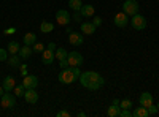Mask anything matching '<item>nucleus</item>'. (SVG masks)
Here are the masks:
<instances>
[{
  "mask_svg": "<svg viewBox=\"0 0 159 117\" xmlns=\"http://www.w3.org/2000/svg\"><path fill=\"white\" fill-rule=\"evenodd\" d=\"M80 82L83 87L89 89V90H97L105 84V79L96 71H84L80 76Z\"/></svg>",
  "mask_w": 159,
  "mask_h": 117,
  "instance_id": "f257e3e1",
  "label": "nucleus"
},
{
  "mask_svg": "<svg viewBox=\"0 0 159 117\" xmlns=\"http://www.w3.org/2000/svg\"><path fill=\"white\" fill-rule=\"evenodd\" d=\"M130 25L134 30H145L147 29V18L137 13V15L130 16Z\"/></svg>",
  "mask_w": 159,
  "mask_h": 117,
  "instance_id": "f03ea898",
  "label": "nucleus"
},
{
  "mask_svg": "<svg viewBox=\"0 0 159 117\" xmlns=\"http://www.w3.org/2000/svg\"><path fill=\"white\" fill-rule=\"evenodd\" d=\"M139 8H140V5H139L137 0H126V2L123 3V11L126 13L127 16L137 15V13H139Z\"/></svg>",
  "mask_w": 159,
  "mask_h": 117,
  "instance_id": "7ed1b4c3",
  "label": "nucleus"
},
{
  "mask_svg": "<svg viewBox=\"0 0 159 117\" xmlns=\"http://www.w3.org/2000/svg\"><path fill=\"white\" fill-rule=\"evenodd\" d=\"M59 81H61L62 84H72V82H75V81H78V79H76V76L73 74V71H72L70 68H65V70H62V71L59 73Z\"/></svg>",
  "mask_w": 159,
  "mask_h": 117,
  "instance_id": "20e7f679",
  "label": "nucleus"
},
{
  "mask_svg": "<svg viewBox=\"0 0 159 117\" xmlns=\"http://www.w3.org/2000/svg\"><path fill=\"white\" fill-rule=\"evenodd\" d=\"M67 60L70 67H81L83 65V56L76 52V51H72V52L67 54Z\"/></svg>",
  "mask_w": 159,
  "mask_h": 117,
  "instance_id": "39448f33",
  "label": "nucleus"
},
{
  "mask_svg": "<svg viewBox=\"0 0 159 117\" xmlns=\"http://www.w3.org/2000/svg\"><path fill=\"white\" fill-rule=\"evenodd\" d=\"M2 106L5 109H11V108H15L16 106V97L10 94V92H5L2 95Z\"/></svg>",
  "mask_w": 159,
  "mask_h": 117,
  "instance_id": "423d86ee",
  "label": "nucleus"
},
{
  "mask_svg": "<svg viewBox=\"0 0 159 117\" xmlns=\"http://www.w3.org/2000/svg\"><path fill=\"white\" fill-rule=\"evenodd\" d=\"M70 21H72V16L67 13V10H59L56 13V22L59 25H69Z\"/></svg>",
  "mask_w": 159,
  "mask_h": 117,
  "instance_id": "0eeeda50",
  "label": "nucleus"
},
{
  "mask_svg": "<svg viewBox=\"0 0 159 117\" xmlns=\"http://www.w3.org/2000/svg\"><path fill=\"white\" fill-rule=\"evenodd\" d=\"M113 22H115L116 27H121V29H124L126 25L129 24V18H127V15H126L124 11H121V13H116V16H115Z\"/></svg>",
  "mask_w": 159,
  "mask_h": 117,
  "instance_id": "6e6552de",
  "label": "nucleus"
},
{
  "mask_svg": "<svg viewBox=\"0 0 159 117\" xmlns=\"http://www.w3.org/2000/svg\"><path fill=\"white\" fill-rule=\"evenodd\" d=\"M69 43L70 44H73V46H81L83 43H84V40H83V33H80V32H70L69 33Z\"/></svg>",
  "mask_w": 159,
  "mask_h": 117,
  "instance_id": "1a4fd4ad",
  "label": "nucleus"
},
{
  "mask_svg": "<svg viewBox=\"0 0 159 117\" xmlns=\"http://www.w3.org/2000/svg\"><path fill=\"white\" fill-rule=\"evenodd\" d=\"M24 100L29 103V105H35V103L38 101V94L35 89H25L24 92Z\"/></svg>",
  "mask_w": 159,
  "mask_h": 117,
  "instance_id": "9d476101",
  "label": "nucleus"
},
{
  "mask_svg": "<svg viewBox=\"0 0 159 117\" xmlns=\"http://www.w3.org/2000/svg\"><path fill=\"white\" fill-rule=\"evenodd\" d=\"M22 86L25 89H35L38 86V77L34 76V74H29V76H24V81H22Z\"/></svg>",
  "mask_w": 159,
  "mask_h": 117,
  "instance_id": "9b49d317",
  "label": "nucleus"
},
{
  "mask_svg": "<svg viewBox=\"0 0 159 117\" xmlns=\"http://www.w3.org/2000/svg\"><path fill=\"white\" fill-rule=\"evenodd\" d=\"M52 60H54V51H51V49H45L43 52H42V62L45 65H51Z\"/></svg>",
  "mask_w": 159,
  "mask_h": 117,
  "instance_id": "f8f14e48",
  "label": "nucleus"
},
{
  "mask_svg": "<svg viewBox=\"0 0 159 117\" xmlns=\"http://www.w3.org/2000/svg\"><path fill=\"white\" fill-rule=\"evenodd\" d=\"M139 103H140L142 106L148 108L150 105H153V95H151L150 92H143V94L140 95V100H139Z\"/></svg>",
  "mask_w": 159,
  "mask_h": 117,
  "instance_id": "ddd939ff",
  "label": "nucleus"
},
{
  "mask_svg": "<svg viewBox=\"0 0 159 117\" xmlns=\"http://www.w3.org/2000/svg\"><path fill=\"white\" fill-rule=\"evenodd\" d=\"M16 86V81H15V77L13 76H7L5 79H3V89H5V92H11L13 89H15Z\"/></svg>",
  "mask_w": 159,
  "mask_h": 117,
  "instance_id": "4468645a",
  "label": "nucleus"
},
{
  "mask_svg": "<svg viewBox=\"0 0 159 117\" xmlns=\"http://www.w3.org/2000/svg\"><path fill=\"white\" fill-rule=\"evenodd\" d=\"M80 13H81L83 18H92V16H94V13H96V10H94L92 5H83L81 10H80Z\"/></svg>",
  "mask_w": 159,
  "mask_h": 117,
  "instance_id": "2eb2a0df",
  "label": "nucleus"
},
{
  "mask_svg": "<svg viewBox=\"0 0 159 117\" xmlns=\"http://www.w3.org/2000/svg\"><path fill=\"white\" fill-rule=\"evenodd\" d=\"M96 25L92 24V22H81V32L84 33V35H92L96 32Z\"/></svg>",
  "mask_w": 159,
  "mask_h": 117,
  "instance_id": "dca6fc26",
  "label": "nucleus"
},
{
  "mask_svg": "<svg viewBox=\"0 0 159 117\" xmlns=\"http://www.w3.org/2000/svg\"><path fill=\"white\" fill-rule=\"evenodd\" d=\"M32 52H34V49L30 48V46H27V44H24V46H21V49H19V57L21 59H29L30 56H32Z\"/></svg>",
  "mask_w": 159,
  "mask_h": 117,
  "instance_id": "f3484780",
  "label": "nucleus"
},
{
  "mask_svg": "<svg viewBox=\"0 0 159 117\" xmlns=\"http://www.w3.org/2000/svg\"><path fill=\"white\" fill-rule=\"evenodd\" d=\"M132 115L134 117H150V114H148V109L145 108V106H139V108H135L134 109V112H132Z\"/></svg>",
  "mask_w": 159,
  "mask_h": 117,
  "instance_id": "a211bd4d",
  "label": "nucleus"
},
{
  "mask_svg": "<svg viewBox=\"0 0 159 117\" xmlns=\"http://www.w3.org/2000/svg\"><path fill=\"white\" fill-rule=\"evenodd\" d=\"M40 30H42L43 33H49V32L54 30V24L48 22V21H42V24H40Z\"/></svg>",
  "mask_w": 159,
  "mask_h": 117,
  "instance_id": "6ab92c4d",
  "label": "nucleus"
},
{
  "mask_svg": "<svg viewBox=\"0 0 159 117\" xmlns=\"http://www.w3.org/2000/svg\"><path fill=\"white\" fill-rule=\"evenodd\" d=\"M7 49H8V54H10V56L18 54V52H19V49H21V44H19V43H16V41H10Z\"/></svg>",
  "mask_w": 159,
  "mask_h": 117,
  "instance_id": "aec40b11",
  "label": "nucleus"
},
{
  "mask_svg": "<svg viewBox=\"0 0 159 117\" xmlns=\"http://www.w3.org/2000/svg\"><path fill=\"white\" fill-rule=\"evenodd\" d=\"M35 41H37V35L35 33H25L24 38H22V43L27 44V46H32Z\"/></svg>",
  "mask_w": 159,
  "mask_h": 117,
  "instance_id": "412c9836",
  "label": "nucleus"
},
{
  "mask_svg": "<svg viewBox=\"0 0 159 117\" xmlns=\"http://www.w3.org/2000/svg\"><path fill=\"white\" fill-rule=\"evenodd\" d=\"M119 112H121V108L115 106V105L108 106V109H107V115L108 117H119Z\"/></svg>",
  "mask_w": 159,
  "mask_h": 117,
  "instance_id": "4be33fe9",
  "label": "nucleus"
},
{
  "mask_svg": "<svg viewBox=\"0 0 159 117\" xmlns=\"http://www.w3.org/2000/svg\"><path fill=\"white\" fill-rule=\"evenodd\" d=\"M8 63H10V67H13V68L19 67V65H21V57H19V54H13V56L8 59Z\"/></svg>",
  "mask_w": 159,
  "mask_h": 117,
  "instance_id": "5701e85b",
  "label": "nucleus"
},
{
  "mask_svg": "<svg viewBox=\"0 0 159 117\" xmlns=\"http://www.w3.org/2000/svg\"><path fill=\"white\" fill-rule=\"evenodd\" d=\"M67 51H65L64 48H57L56 49V52H54V57L57 59V60H62V59H67Z\"/></svg>",
  "mask_w": 159,
  "mask_h": 117,
  "instance_id": "b1692460",
  "label": "nucleus"
},
{
  "mask_svg": "<svg viewBox=\"0 0 159 117\" xmlns=\"http://www.w3.org/2000/svg\"><path fill=\"white\" fill-rule=\"evenodd\" d=\"M69 6L72 10H75V11H80L81 6H83V3H81V0H69Z\"/></svg>",
  "mask_w": 159,
  "mask_h": 117,
  "instance_id": "393cba45",
  "label": "nucleus"
},
{
  "mask_svg": "<svg viewBox=\"0 0 159 117\" xmlns=\"http://www.w3.org/2000/svg\"><path fill=\"white\" fill-rule=\"evenodd\" d=\"M13 92L16 94V97H24V92H25V87L22 84L19 86H15V89H13Z\"/></svg>",
  "mask_w": 159,
  "mask_h": 117,
  "instance_id": "a878e982",
  "label": "nucleus"
},
{
  "mask_svg": "<svg viewBox=\"0 0 159 117\" xmlns=\"http://www.w3.org/2000/svg\"><path fill=\"white\" fill-rule=\"evenodd\" d=\"M32 49H34V52H38V54H42L43 52V51H45V44L43 43H34L32 44Z\"/></svg>",
  "mask_w": 159,
  "mask_h": 117,
  "instance_id": "bb28decb",
  "label": "nucleus"
},
{
  "mask_svg": "<svg viewBox=\"0 0 159 117\" xmlns=\"http://www.w3.org/2000/svg\"><path fill=\"white\" fill-rule=\"evenodd\" d=\"M130 106H132V101L129 98L119 101V108H121V109H130Z\"/></svg>",
  "mask_w": 159,
  "mask_h": 117,
  "instance_id": "cd10ccee",
  "label": "nucleus"
},
{
  "mask_svg": "<svg viewBox=\"0 0 159 117\" xmlns=\"http://www.w3.org/2000/svg\"><path fill=\"white\" fill-rule=\"evenodd\" d=\"M3 60H8V49H0V62H3Z\"/></svg>",
  "mask_w": 159,
  "mask_h": 117,
  "instance_id": "c85d7f7f",
  "label": "nucleus"
},
{
  "mask_svg": "<svg viewBox=\"0 0 159 117\" xmlns=\"http://www.w3.org/2000/svg\"><path fill=\"white\" fill-rule=\"evenodd\" d=\"M147 109H148V114L150 115H156V112H157V106H154V105H150Z\"/></svg>",
  "mask_w": 159,
  "mask_h": 117,
  "instance_id": "c756f323",
  "label": "nucleus"
},
{
  "mask_svg": "<svg viewBox=\"0 0 159 117\" xmlns=\"http://www.w3.org/2000/svg\"><path fill=\"white\" fill-rule=\"evenodd\" d=\"M83 19V16H81V13H80V11H75V15L72 16V21H75V22H80V21H81Z\"/></svg>",
  "mask_w": 159,
  "mask_h": 117,
  "instance_id": "7c9ffc66",
  "label": "nucleus"
},
{
  "mask_svg": "<svg viewBox=\"0 0 159 117\" xmlns=\"http://www.w3.org/2000/svg\"><path fill=\"white\" fill-rule=\"evenodd\" d=\"M130 115H132L130 109H121V112H119V117H130Z\"/></svg>",
  "mask_w": 159,
  "mask_h": 117,
  "instance_id": "2f4dec72",
  "label": "nucleus"
},
{
  "mask_svg": "<svg viewBox=\"0 0 159 117\" xmlns=\"http://www.w3.org/2000/svg\"><path fill=\"white\" fill-rule=\"evenodd\" d=\"M59 65H61V68H69L70 67V65H69V60L67 59H62V60H59Z\"/></svg>",
  "mask_w": 159,
  "mask_h": 117,
  "instance_id": "473e14b6",
  "label": "nucleus"
},
{
  "mask_svg": "<svg viewBox=\"0 0 159 117\" xmlns=\"http://www.w3.org/2000/svg\"><path fill=\"white\" fill-rule=\"evenodd\" d=\"M92 24H94L96 27L102 25V18H99V16H94V18H92Z\"/></svg>",
  "mask_w": 159,
  "mask_h": 117,
  "instance_id": "72a5a7b5",
  "label": "nucleus"
},
{
  "mask_svg": "<svg viewBox=\"0 0 159 117\" xmlns=\"http://www.w3.org/2000/svg\"><path fill=\"white\" fill-rule=\"evenodd\" d=\"M70 70H72L73 74L76 76V79H80V76H81V73H80V67H70Z\"/></svg>",
  "mask_w": 159,
  "mask_h": 117,
  "instance_id": "f704fd0d",
  "label": "nucleus"
},
{
  "mask_svg": "<svg viewBox=\"0 0 159 117\" xmlns=\"http://www.w3.org/2000/svg\"><path fill=\"white\" fill-rule=\"evenodd\" d=\"M56 115H57V117H69L70 112H69V111H65V109H62V111H59Z\"/></svg>",
  "mask_w": 159,
  "mask_h": 117,
  "instance_id": "c9c22d12",
  "label": "nucleus"
},
{
  "mask_svg": "<svg viewBox=\"0 0 159 117\" xmlns=\"http://www.w3.org/2000/svg\"><path fill=\"white\" fill-rule=\"evenodd\" d=\"M15 32H16V29H15V27H8V29L5 30V35H13Z\"/></svg>",
  "mask_w": 159,
  "mask_h": 117,
  "instance_id": "e433bc0d",
  "label": "nucleus"
},
{
  "mask_svg": "<svg viewBox=\"0 0 159 117\" xmlns=\"http://www.w3.org/2000/svg\"><path fill=\"white\" fill-rule=\"evenodd\" d=\"M48 49H51V51H54V52H56V43L54 41H51V43H48Z\"/></svg>",
  "mask_w": 159,
  "mask_h": 117,
  "instance_id": "4c0bfd02",
  "label": "nucleus"
},
{
  "mask_svg": "<svg viewBox=\"0 0 159 117\" xmlns=\"http://www.w3.org/2000/svg\"><path fill=\"white\" fill-rule=\"evenodd\" d=\"M21 74L27 76V67H25V65H21Z\"/></svg>",
  "mask_w": 159,
  "mask_h": 117,
  "instance_id": "58836bf2",
  "label": "nucleus"
},
{
  "mask_svg": "<svg viewBox=\"0 0 159 117\" xmlns=\"http://www.w3.org/2000/svg\"><path fill=\"white\" fill-rule=\"evenodd\" d=\"M111 105H115V106H119V100H118V98H115V100H113V103H111Z\"/></svg>",
  "mask_w": 159,
  "mask_h": 117,
  "instance_id": "ea45409f",
  "label": "nucleus"
},
{
  "mask_svg": "<svg viewBox=\"0 0 159 117\" xmlns=\"http://www.w3.org/2000/svg\"><path fill=\"white\" fill-rule=\"evenodd\" d=\"M3 92H5V89H3V86H0V97L3 95Z\"/></svg>",
  "mask_w": 159,
  "mask_h": 117,
  "instance_id": "a19ab883",
  "label": "nucleus"
},
{
  "mask_svg": "<svg viewBox=\"0 0 159 117\" xmlns=\"http://www.w3.org/2000/svg\"><path fill=\"white\" fill-rule=\"evenodd\" d=\"M84 115H86V112H83V111L78 112V117H84Z\"/></svg>",
  "mask_w": 159,
  "mask_h": 117,
  "instance_id": "79ce46f5",
  "label": "nucleus"
},
{
  "mask_svg": "<svg viewBox=\"0 0 159 117\" xmlns=\"http://www.w3.org/2000/svg\"><path fill=\"white\" fill-rule=\"evenodd\" d=\"M156 106H157V111H159V101H157V105H156Z\"/></svg>",
  "mask_w": 159,
  "mask_h": 117,
  "instance_id": "37998d69",
  "label": "nucleus"
}]
</instances>
